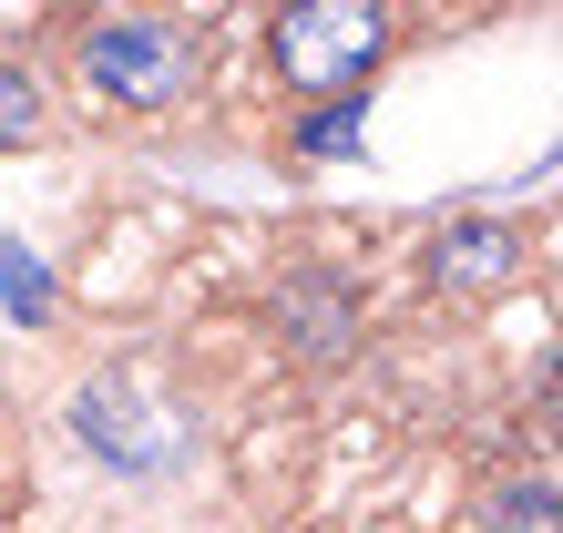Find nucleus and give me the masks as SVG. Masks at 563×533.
I'll return each instance as SVG.
<instances>
[{
    "instance_id": "nucleus-7",
    "label": "nucleus",
    "mask_w": 563,
    "mask_h": 533,
    "mask_svg": "<svg viewBox=\"0 0 563 533\" xmlns=\"http://www.w3.org/2000/svg\"><path fill=\"white\" fill-rule=\"evenodd\" d=\"M349 144H358V104H328L297 123V154H349Z\"/></svg>"
},
{
    "instance_id": "nucleus-4",
    "label": "nucleus",
    "mask_w": 563,
    "mask_h": 533,
    "mask_svg": "<svg viewBox=\"0 0 563 533\" xmlns=\"http://www.w3.org/2000/svg\"><path fill=\"white\" fill-rule=\"evenodd\" d=\"M512 266H522L512 226H441V247H430V278L441 287H503Z\"/></svg>"
},
{
    "instance_id": "nucleus-1",
    "label": "nucleus",
    "mask_w": 563,
    "mask_h": 533,
    "mask_svg": "<svg viewBox=\"0 0 563 533\" xmlns=\"http://www.w3.org/2000/svg\"><path fill=\"white\" fill-rule=\"evenodd\" d=\"M379 52H389V21L369 0H297L277 21V73H287L297 104H358Z\"/></svg>"
},
{
    "instance_id": "nucleus-5",
    "label": "nucleus",
    "mask_w": 563,
    "mask_h": 533,
    "mask_svg": "<svg viewBox=\"0 0 563 533\" xmlns=\"http://www.w3.org/2000/svg\"><path fill=\"white\" fill-rule=\"evenodd\" d=\"M482 533H563V523H553V482H543V472L492 482V492H482Z\"/></svg>"
},
{
    "instance_id": "nucleus-2",
    "label": "nucleus",
    "mask_w": 563,
    "mask_h": 533,
    "mask_svg": "<svg viewBox=\"0 0 563 533\" xmlns=\"http://www.w3.org/2000/svg\"><path fill=\"white\" fill-rule=\"evenodd\" d=\"M82 83L103 104H134V113H164L206 83V42L185 21H92L82 31Z\"/></svg>"
},
{
    "instance_id": "nucleus-6",
    "label": "nucleus",
    "mask_w": 563,
    "mask_h": 533,
    "mask_svg": "<svg viewBox=\"0 0 563 533\" xmlns=\"http://www.w3.org/2000/svg\"><path fill=\"white\" fill-rule=\"evenodd\" d=\"M31 133H42V83L0 62V144H31Z\"/></svg>"
},
{
    "instance_id": "nucleus-3",
    "label": "nucleus",
    "mask_w": 563,
    "mask_h": 533,
    "mask_svg": "<svg viewBox=\"0 0 563 533\" xmlns=\"http://www.w3.org/2000/svg\"><path fill=\"white\" fill-rule=\"evenodd\" d=\"M277 339H287L297 359H349V339H358V297H349L339 278H318V266H297V278L277 287Z\"/></svg>"
},
{
    "instance_id": "nucleus-8",
    "label": "nucleus",
    "mask_w": 563,
    "mask_h": 533,
    "mask_svg": "<svg viewBox=\"0 0 563 533\" xmlns=\"http://www.w3.org/2000/svg\"><path fill=\"white\" fill-rule=\"evenodd\" d=\"M0 287H11V308H21V318H42V297H52V278H31V266L11 257V237H0Z\"/></svg>"
}]
</instances>
